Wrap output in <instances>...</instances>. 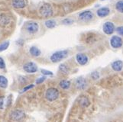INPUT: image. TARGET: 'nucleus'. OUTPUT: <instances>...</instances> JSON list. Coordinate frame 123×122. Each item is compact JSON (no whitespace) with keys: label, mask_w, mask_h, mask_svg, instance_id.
<instances>
[{"label":"nucleus","mask_w":123,"mask_h":122,"mask_svg":"<svg viewBox=\"0 0 123 122\" xmlns=\"http://www.w3.org/2000/svg\"><path fill=\"white\" fill-rule=\"evenodd\" d=\"M39 12L41 16L44 17V18H50L54 14V10L52 6L48 3H45L43 6H41L40 8Z\"/></svg>","instance_id":"f257e3e1"},{"label":"nucleus","mask_w":123,"mask_h":122,"mask_svg":"<svg viewBox=\"0 0 123 122\" xmlns=\"http://www.w3.org/2000/svg\"><path fill=\"white\" fill-rule=\"evenodd\" d=\"M67 54H68V52L67 50H60V51H57L54 53L51 56H50V60H51L53 63H58L61 60H62L63 59H64Z\"/></svg>","instance_id":"f03ea898"},{"label":"nucleus","mask_w":123,"mask_h":122,"mask_svg":"<svg viewBox=\"0 0 123 122\" xmlns=\"http://www.w3.org/2000/svg\"><path fill=\"white\" fill-rule=\"evenodd\" d=\"M45 97L50 102H54L57 100L59 97V92L55 88H50L46 91Z\"/></svg>","instance_id":"7ed1b4c3"},{"label":"nucleus","mask_w":123,"mask_h":122,"mask_svg":"<svg viewBox=\"0 0 123 122\" xmlns=\"http://www.w3.org/2000/svg\"><path fill=\"white\" fill-rule=\"evenodd\" d=\"M23 69L28 73H35L37 70V65L33 62H28L25 64L23 66Z\"/></svg>","instance_id":"20e7f679"},{"label":"nucleus","mask_w":123,"mask_h":122,"mask_svg":"<svg viewBox=\"0 0 123 122\" xmlns=\"http://www.w3.org/2000/svg\"><path fill=\"white\" fill-rule=\"evenodd\" d=\"M25 116L24 111H20V110H15L13 111L10 114V119L15 121H18L22 120L23 117Z\"/></svg>","instance_id":"39448f33"},{"label":"nucleus","mask_w":123,"mask_h":122,"mask_svg":"<svg viewBox=\"0 0 123 122\" xmlns=\"http://www.w3.org/2000/svg\"><path fill=\"white\" fill-rule=\"evenodd\" d=\"M26 31L30 34H35L38 31V24L36 22H30L25 25Z\"/></svg>","instance_id":"423d86ee"},{"label":"nucleus","mask_w":123,"mask_h":122,"mask_svg":"<svg viewBox=\"0 0 123 122\" xmlns=\"http://www.w3.org/2000/svg\"><path fill=\"white\" fill-rule=\"evenodd\" d=\"M110 44L113 48H119L122 45V41L119 37L113 36L110 40Z\"/></svg>","instance_id":"0eeeda50"},{"label":"nucleus","mask_w":123,"mask_h":122,"mask_svg":"<svg viewBox=\"0 0 123 122\" xmlns=\"http://www.w3.org/2000/svg\"><path fill=\"white\" fill-rule=\"evenodd\" d=\"M79 18L80 20L83 21V22H88V21H90L92 19L93 14L90 11H85L80 14Z\"/></svg>","instance_id":"6e6552de"},{"label":"nucleus","mask_w":123,"mask_h":122,"mask_svg":"<svg viewBox=\"0 0 123 122\" xmlns=\"http://www.w3.org/2000/svg\"><path fill=\"white\" fill-rule=\"evenodd\" d=\"M115 31V26L112 22H105L103 25V31L106 35H112Z\"/></svg>","instance_id":"1a4fd4ad"},{"label":"nucleus","mask_w":123,"mask_h":122,"mask_svg":"<svg viewBox=\"0 0 123 122\" xmlns=\"http://www.w3.org/2000/svg\"><path fill=\"white\" fill-rule=\"evenodd\" d=\"M76 59H77V63L80 65H85V64H86L88 62V57L86 55V54L82 53H80L77 54Z\"/></svg>","instance_id":"9d476101"},{"label":"nucleus","mask_w":123,"mask_h":122,"mask_svg":"<svg viewBox=\"0 0 123 122\" xmlns=\"http://www.w3.org/2000/svg\"><path fill=\"white\" fill-rule=\"evenodd\" d=\"M12 6L15 8H24L25 6H27V2L25 0H12Z\"/></svg>","instance_id":"9b49d317"},{"label":"nucleus","mask_w":123,"mask_h":122,"mask_svg":"<svg viewBox=\"0 0 123 122\" xmlns=\"http://www.w3.org/2000/svg\"><path fill=\"white\" fill-rule=\"evenodd\" d=\"M10 23V18L6 14H2L0 15V25L2 27H6Z\"/></svg>","instance_id":"f8f14e48"},{"label":"nucleus","mask_w":123,"mask_h":122,"mask_svg":"<svg viewBox=\"0 0 123 122\" xmlns=\"http://www.w3.org/2000/svg\"><path fill=\"white\" fill-rule=\"evenodd\" d=\"M76 86L78 89H84L86 86V81L83 78H79L76 81Z\"/></svg>","instance_id":"ddd939ff"},{"label":"nucleus","mask_w":123,"mask_h":122,"mask_svg":"<svg viewBox=\"0 0 123 122\" xmlns=\"http://www.w3.org/2000/svg\"><path fill=\"white\" fill-rule=\"evenodd\" d=\"M123 66V63L121 60H116L112 63V68L115 71H121Z\"/></svg>","instance_id":"4468645a"},{"label":"nucleus","mask_w":123,"mask_h":122,"mask_svg":"<svg viewBox=\"0 0 123 122\" xmlns=\"http://www.w3.org/2000/svg\"><path fill=\"white\" fill-rule=\"evenodd\" d=\"M109 9L107 7H103L97 11V15L99 17H105L109 14Z\"/></svg>","instance_id":"2eb2a0df"},{"label":"nucleus","mask_w":123,"mask_h":122,"mask_svg":"<svg viewBox=\"0 0 123 122\" xmlns=\"http://www.w3.org/2000/svg\"><path fill=\"white\" fill-rule=\"evenodd\" d=\"M29 51H30L31 55L33 57H39L41 53V50L36 47H31L30 50H29Z\"/></svg>","instance_id":"dca6fc26"},{"label":"nucleus","mask_w":123,"mask_h":122,"mask_svg":"<svg viewBox=\"0 0 123 122\" xmlns=\"http://www.w3.org/2000/svg\"><path fill=\"white\" fill-rule=\"evenodd\" d=\"M79 102L82 107H87L90 105V101L88 100L86 97H85V96H82V97L80 99Z\"/></svg>","instance_id":"f3484780"},{"label":"nucleus","mask_w":123,"mask_h":122,"mask_svg":"<svg viewBox=\"0 0 123 122\" xmlns=\"http://www.w3.org/2000/svg\"><path fill=\"white\" fill-rule=\"evenodd\" d=\"M8 86V79L4 76H0V87L6 89Z\"/></svg>","instance_id":"a211bd4d"},{"label":"nucleus","mask_w":123,"mask_h":122,"mask_svg":"<svg viewBox=\"0 0 123 122\" xmlns=\"http://www.w3.org/2000/svg\"><path fill=\"white\" fill-rule=\"evenodd\" d=\"M60 86L63 89H67L70 86V82L68 80H62L60 82Z\"/></svg>","instance_id":"6ab92c4d"},{"label":"nucleus","mask_w":123,"mask_h":122,"mask_svg":"<svg viewBox=\"0 0 123 122\" xmlns=\"http://www.w3.org/2000/svg\"><path fill=\"white\" fill-rule=\"evenodd\" d=\"M45 26L48 28H54L55 26H56V22L51 19L47 20L45 22Z\"/></svg>","instance_id":"aec40b11"},{"label":"nucleus","mask_w":123,"mask_h":122,"mask_svg":"<svg viewBox=\"0 0 123 122\" xmlns=\"http://www.w3.org/2000/svg\"><path fill=\"white\" fill-rule=\"evenodd\" d=\"M116 9L121 12V13H123V0H121V1H118L116 5Z\"/></svg>","instance_id":"412c9836"},{"label":"nucleus","mask_w":123,"mask_h":122,"mask_svg":"<svg viewBox=\"0 0 123 122\" xmlns=\"http://www.w3.org/2000/svg\"><path fill=\"white\" fill-rule=\"evenodd\" d=\"M59 70H60V71L63 73V74H67L69 72V70H68V68H67V66L64 64H61L60 66V67H59Z\"/></svg>","instance_id":"4be33fe9"},{"label":"nucleus","mask_w":123,"mask_h":122,"mask_svg":"<svg viewBox=\"0 0 123 122\" xmlns=\"http://www.w3.org/2000/svg\"><path fill=\"white\" fill-rule=\"evenodd\" d=\"M8 46H9V42L8 41H6V42H4V43L1 44H0V52L6 50L8 47Z\"/></svg>","instance_id":"5701e85b"},{"label":"nucleus","mask_w":123,"mask_h":122,"mask_svg":"<svg viewBox=\"0 0 123 122\" xmlns=\"http://www.w3.org/2000/svg\"><path fill=\"white\" fill-rule=\"evenodd\" d=\"M41 73L43 75H45V76H49V75H53V73L51 71H48V70H43L41 69Z\"/></svg>","instance_id":"b1692460"},{"label":"nucleus","mask_w":123,"mask_h":122,"mask_svg":"<svg viewBox=\"0 0 123 122\" xmlns=\"http://www.w3.org/2000/svg\"><path fill=\"white\" fill-rule=\"evenodd\" d=\"M45 77L43 76V77H40L38 79H37V80H36V84L37 85H39V84H41L42 82H43L44 80H45Z\"/></svg>","instance_id":"393cba45"},{"label":"nucleus","mask_w":123,"mask_h":122,"mask_svg":"<svg viewBox=\"0 0 123 122\" xmlns=\"http://www.w3.org/2000/svg\"><path fill=\"white\" fill-rule=\"evenodd\" d=\"M73 22H74V20L70 19V18H67L63 21V23L64 24H71Z\"/></svg>","instance_id":"a878e982"},{"label":"nucleus","mask_w":123,"mask_h":122,"mask_svg":"<svg viewBox=\"0 0 123 122\" xmlns=\"http://www.w3.org/2000/svg\"><path fill=\"white\" fill-rule=\"evenodd\" d=\"M91 76L93 79H99V73L98 72H93L91 74Z\"/></svg>","instance_id":"bb28decb"},{"label":"nucleus","mask_w":123,"mask_h":122,"mask_svg":"<svg viewBox=\"0 0 123 122\" xmlns=\"http://www.w3.org/2000/svg\"><path fill=\"white\" fill-rule=\"evenodd\" d=\"M6 67V64L5 62H4L3 59L2 57H0V69H5Z\"/></svg>","instance_id":"cd10ccee"},{"label":"nucleus","mask_w":123,"mask_h":122,"mask_svg":"<svg viewBox=\"0 0 123 122\" xmlns=\"http://www.w3.org/2000/svg\"><path fill=\"white\" fill-rule=\"evenodd\" d=\"M34 85H29V86H26V87H25L24 89H22V92H26V91H28V90H29V89H32V88H34Z\"/></svg>","instance_id":"c85d7f7f"},{"label":"nucleus","mask_w":123,"mask_h":122,"mask_svg":"<svg viewBox=\"0 0 123 122\" xmlns=\"http://www.w3.org/2000/svg\"><path fill=\"white\" fill-rule=\"evenodd\" d=\"M4 96H1L0 97V109H3L4 107Z\"/></svg>","instance_id":"c756f323"},{"label":"nucleus","mask_w":123,"mask_h":122,"mask_svg":"<svg viewBox=\"0 0 123 122\" xmlns=\"http://www.w3.org/2000/svg\"><path fill=\"white\" fill-rule=\"evenodd\" d=\"M116 31L120 35L123 36V27H118L116 28Z\"/></svg>","instance_id":"7c9ffc66"}]
</instances>
